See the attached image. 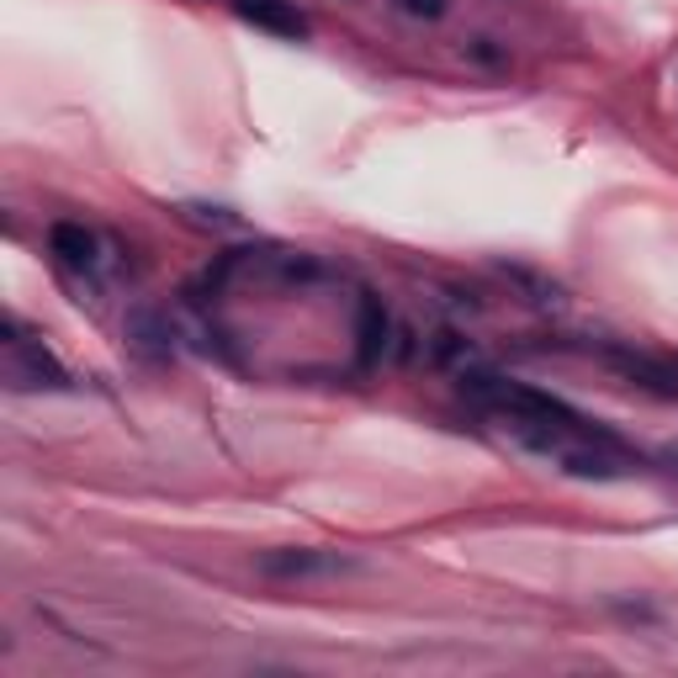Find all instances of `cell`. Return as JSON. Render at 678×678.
Returning a JSON list of instances; mask_svg holds the SVG:
<instances>
[{"label": "cell", "mask_w": 678, "mask_h": 678, "mask_svg": "<svg viewBox=\"0 0 678 678\" xmlns=\"http://www.w3.org/2000/svg\"><path fill=\"white\" fill-rule=\"evenodd\" d=\"M356 562L340 557V552H319V546H297V552H266L260 572L266 578H334V572H350Z\"/></svg>", "instance_id": "6da1fadb"}, {"label": "cell", "mask_w": 678, "mask_h": 678, "mask_svg": "<svg viewBox=\"0 0 678 678\" xmlns=\"http://www.w3.org/2000/svg\"><path fill=\"white\" fill-rule=\"evenodd\" d=\"M604 360H609L620 377L641 382V387H652V393H663V398H678V366H668V360H652V356H641V350H620V345H609Z\"/></svg>", "instance_id": "7a4b0ae2"}, {"label": "cell", "mask_w": 678, "mask_h": 678, "mask_svg": "<svg viewBox=\"0 0 678 678\" xmlns=\"http://www.w3.org/2000/svg\"><path fill=\"white\" fill-rule=\"evenodd\" d=\"M234 11H239L249 27L271 33V38H303V33H308L303 11L286 5V0H234Z\"/></svg>", "instance_id": "3957f363"}, {"label": "cell", "mask_w": 678, "mask_h": 678, "mask_svg": "<svg viewBox=\"0 0 678 678\" xmlns=\"http://www.w3.org/2000/svg\"><path fill=\"white\" fill-rule=\"evenodd\" d=\"M387 350V308H382V297H371V292H360V308H356V360L360 371H371L377 360Z\"/></svg>", "instance_id": "277c9868"}, {"label": "cell", "mask_w": 678, "mask_h": 678, "mask_svg": "<svg viewBox=\"0 0 678 678\" xmlns=\"http://www.w3.org/2000/svg\"><path fill=\"white\" fill-rule=\"evenodd\" d=\"M48 249H53L64 266H75V271H90V266H96V234H90L85 223H53V229H48Z\"/></svg>", "instance_id": "5b68a950"}, {"label": "cell", "mask_w": 678, "mask_h": 678, "mask_svg": "<svg viewBox=\"0 0 678 678\" xmlns=\"http://www.w3.org/2000/svg\"><path fill=\"white\" fill-rule=\"evenodd\" d=\"M16 377H42V387H70V371L48 356L42 345H22V360H16Z\"/></svg>", "instance_id": "8992f818"}, {"label": "cell", "mask_w": 678, "mask_h": 678, "mask_svg": "<svg viewBox=\"0 0 678 678\" xmlns=\"http://www.w3.org/2000/svg\"><path fill=\"white\" fill-rule=\"evenodd\" d=\"M127 334H133L138 345H149V350H170V323L155 319V313H144V308L127 319Z\"/></svg>", "instance_id": "52a82bcc"}, {"label": "cell", "mask_w": 678, "mask_h": 678, "mask_svg": "<svg viewBox=\"0 0 678 678\" xmlns=\"http://www.w3.org/2000/svg\"><path fill=\"white\" fill-rule=\"evenodd\" d=\"M562 467L572 478H615V461L599 456V451H562Z\"/></svg>", "instance_id": "ba28073f"}, {"label": "cell", "mask_w": 678, "mask_h": 678, "mask_svg": "<svg viewBox=\"0 0 678 678\" xmlns=\"http://www.w3.org/2000/svg\"><path fill=\"white\" fill-rule=\"evenodd\" d=\"M509 281H519L525 292H530V303H557L562 297V286L557 281H546V276H535V271H525V266H498Z\"/></svg>", "instance_id": "9c48e42d"}, {"label": "cell", "mask_w": 678, "mask_h": 678, "mask_svg": "<svg viewBox=\"0 0 678 678\" xmlns=\"http://www.w3.org/2000/svg\"><path fill=\"white\" fill-rule=\"evenodd\" d=\"M467 53L478 59L482 70H504V48H493V38H472L467 42Z\"/></svg>", "instance_id": "30bf717a"}, {"label": "cell", "mask_w": 678, "mask_h": 678, "mask_svg": "<svg viewBox=\"0 0 678 678\" xmlns=\"http://www.w3.org/2000/svg\"><path fill=\"white\" fill-rule=\"evenodd\" d=\"M461 350H467V340H461L456 329H440L435 334V360H456Z\"/></svg>", "instance_id": "8fae6325"}, {"label": "cell", "mask_w": 678, "mask_h": 678, "mask_svg": "<svg viewBox=\"0 0 678 678\" xmlns=\"http://www.w3.org/2000/svg\"><path fill=\"white\" fill-rule=\"evenodd\" d=\"M408 16H424V22H440L445 16V0H398Z\"/></svg>", "instance_id": "7c38bea8"}, {"label": "cell", "mask_w": 678, "mask_h": 678, "mask_svg": "<svg viewBox=\"0 0 678 678\" xmlns=\"http://www.w3.org/2000/svg\"><path fill=\"white\" fill-rule=\"evenodd\" d=\"M398 360H414V329H398V345H393Z\"/></svg>", "instance_id": "4fadbf2b"}]
</instances>
